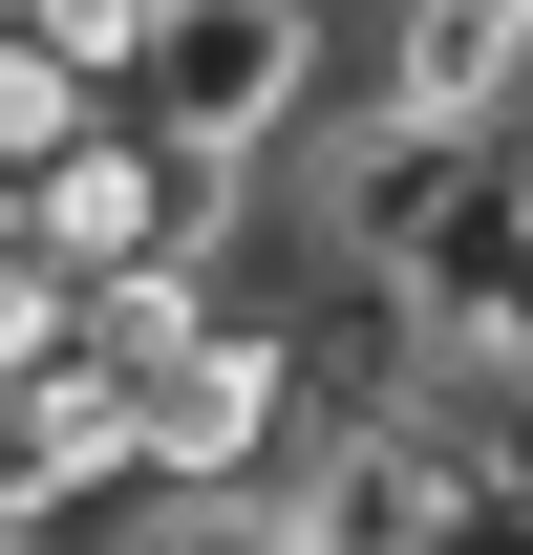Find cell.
I'll return each instance as SVG.
<instances>
[{
	"mask_svg": "<svg viewBox=\"0 0 533 555\" xmlns=\"http://www.w3.org/2000/svg\"><path fill=\"white\" fill-rule=\"evenodd\" d=\"M341 107V0H171V43L129 65V129L193 150L213 193H257L277 150H321Z\"/></svg>",
	"mask_w": 533,
	"mask_h": 555,
	"instance_id": "obj_1",
	"label": "cell"
},
{
	"mask_svg": "<svg viewBox=\"0 0 533 555\" xmlns=\"http://www.w3.org/2000/svg\"><path fill=\"white\" fill-rule=\"evenodd\" d=\"M22 235H43L65 278H171V257H213V235H235V193H213L193 150H150L129 107H107V129H86L65 171L22 193Z\"/></svg>",
	"mask_w": 533,
	"mask_h": 555,
	"instance_id": "obj_2",
	"label": "cell"
},
{
	"mask_svg": "<svg viewBox=\"0 0 533 555\" xmlns=\"http://www.w3.org/2000/svg\"><path fill=\"white\" fill-rule=\"evenodd\" d=\"M277 534L299 555H469V470L405 406H363V427H321V449L277 470Z\"/></svg>",
	"mask_w": 533,
	"mask_h": 555,
	"instance_id": "obj_3",
	"label": "cell"
},
{
	"mask_svg": "<svg viewBox=\"0 0 533 555\" xmlns=\"http://www.w3.org/2000/svg\"><path fill=\"white\" fill-rule=\"evenodd\" d=\"M86 129H107V86H86L65 43H43V22H0V193H43V171H65Z\"/></svg>",
	"mask_w": 533,
	"mask_h": 555,
	"instance_id": "obj_4",
	"label": "cell"
},
{
	"mask_svg": "<svg viewBox=\"0 0 533 555\" xmlns=\"http://www.w3.org/2000/svg\"><path fill=\"white\" fill-rule=\"evenodd\" d=\"M43 363H86V278L43 235H0V385H43Z\"/></svg>",
	"mask_w": 533,
	"mask_h": 555,
	"instance_id": "obj_5",
	"label": "cell"
},
{
	"mask_svg": "<svg viewBox=\"0 0 533 555\" xmlns=\"http://www.w3.org/2000/svg\"><path fill=\"white\" fill-rule=\"evenodd\" d=\"M86 555H299V534H277V491H235V513H171V491H129Z\"/></svg>",
	"mask_w": 533,
	"mask_h": 555,
	"instance_id": "obj_6",
	"label": "cell"
}]
</instances>
